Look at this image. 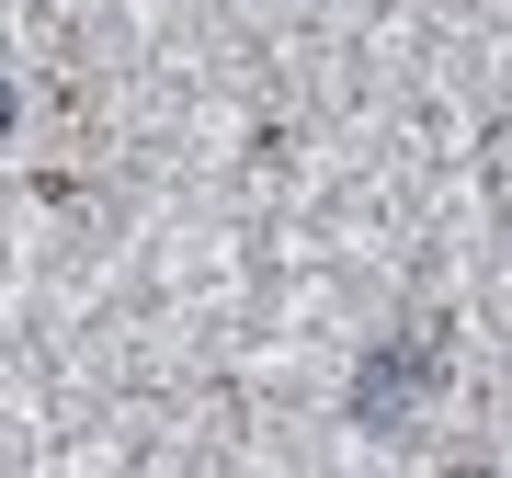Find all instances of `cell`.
Wrapping results in <instances>:
<instances>
[{
  "instance_id": "1",
  "label": "cell",
  "mask_w": 512,
  "mask_h": 478,
  "mask_svg": "<svg viewBox=\"0 0 512 478\" xmlns=\"http://www.w3.org/2000/svg\"><path fill=\"white\" fill-rule=\"evenodd\" d=\"M421 387H433V342H387V353H376V376L353 387V410H365V433H387V422H399V410L421 399Z\"/></svg>"
}]
</instances>
